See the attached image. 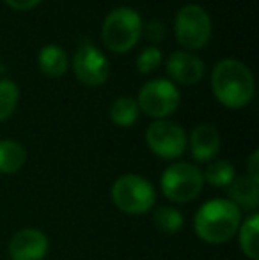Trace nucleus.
Listing matches in <instances>:
<instances>
[{
	"label": "nucleus",
	"mask_w": 259,
	"mask_h": 260,
	"mask_svg": "<svg viewBox=\"0 0 259 260\" xmlns=\"http://www.w3.org/2000/svg\"><path fill=\"white\" fill-rule=\"evenodd\" d=\"M211 90L224 106L238 110L252 101L256 82L252 71L243 62L236 58H224L211 73Z\"/></svg>",
	"instance_id": "nucleus-1"
},
{
	"label": "nucleus",
	"mask_w": 259,
	"mask_h": 260,
	"mask_svg": "<svg viewBox=\"0 0 259 260\" xmlns=\"http://www.w3.org/2000/svg\"><path fill=\"white\" fill-rule=\"evenodd\" d=\"M242 211L225 199L208 200L199 207L194 218V230L200 241L208 244H224L238 234Z\"/></svg>",
	"instance_id": "nucleus-2"
},
{
	"label": "nucleus",
	"mask_w": 259,
	"mask_h": 260,
	"mask_svg": "<svg viewBox=\"0 0 259 260\" xmlns=\"http://www.w3.org/2000/svg\"><path fill=\"white\" fill-rule=\"evenodd\" d=\"M142 18L131 7H118L107 14L101 25V38L108 50L126 53L138 43L142 36Z\"/></svg>",
	"instance_id": "nucleus-3"
},
{
	"label": "nucleus",
	"mask_w": 259,
	"mask_h": 260,
	"mask_svg": "<svg viewBox=\"0 0 259 260\" xmlns=\"http://www.w3.org/2000/svg\"><path fill=\"white\" fill-rule=\"evenodd\" d=\"M110 197L114 206L125 214L140 216L151 211L156 202V191L146 177L125 174L112 184Z\"/></svg>",
	"instance_id": "nucleus-4"
},
{
	"label": "nucleus",
	"mask_w": 259,
	"mask_h": 260,
	"mask_svg": "<svg viewBox=\"0 0 259 260\" xmlns=\"http://www.w3.org/2000/svg\"><path fill=\"white\" fill-rule=\"evenodd\" d=\"M203 172L192 163L178 161L165 168L160 179L162 193L165 199L176 204H188L195 200L203 191Z\"/></svg>",
	"instance_id": "nucleus-5"
},
{
	"label": "nucleus",
	"mask_w": 259,
	"mask_h": 260,
	"mask_svg": "<svg viewBox=\"0 0 259 260\" xmlns=\"http://www.w3.org/2000/svg\"><path fill=\"white\" fill-rule=\"evenodd\" d=\"M174 32L181 46L187 50H200L211 38V18L197 4L183 6L174 20Z\"/></svg>",
	"instance_id": "nucleus-6"
},
{
	"label": "nucleus",
	"mask_w": 259,
	"mask_h": 260,
	"mask_svg": "<svg viewBox=\"0 0 259 260\" xmlns=\"http://www.w3.org/2000/svg\"><path fill=\"white\" fill-rule=\"evenodd\" d=\"M137 105L146 115L160 120L176 112L180 106V90L170 80H151L138 90Z\"/></svg>",
	"instance_id": "nucleus-7"
},
{
	"label": "nucleus",
	"mask_w": 259,
	"mask_h": 260,
	"mask_svg": "<svg viewBox=\"0 0 259 260\" xmlns=\"http://www.w3.org/2000/svg\"><path fill=\"white\" fill-rule=\"evenodd\" d=\"M146 142L153 154L162 159H178L187 151V133L180 124L160 119L149 124L146 131Z\"/></svg>",
	"instance_id": "nucleus-8"
},
{
	"label": "nucleus",
	"mask_w": 259,
	"mask_h": 260,
	"mask_svg": "<svg viewBox=\"0 0 259 260\" xmlns=\"http://www.w3.org/2000/svg\"><path fill=\"white\" fill-rule=\"evenodd\" d=\"M73 71L83 85H103L108 78V60L96 46L85 41L73 57Z\"/></svg>",
	"instance_id": "nucleus-9"
},
{
	"label": "nucleus",
	"mask_w": 259,
	"mask_h": 260,
	"mask_svg": "<svg viewBox=\"0 0 259 260\" xmlns=\"http://www.w3.org/2000/svg\"><path fill=\"white\" fill-rule=\"evenodd\" d=\"M11 260H43L48 253V237L38 229H21L7 246Z\"/></svg>",
	"instance_id": "nucleus-10"
},
{
	"label": "nucleus",
	"mask_w": 259,
	"mask_h": 260,
	"mask_svg": "<svg viewBox=\"0 0 259 260\" xmlns=\"http://www.w3.org/2000/svg\"><path fill=\"white\" fill-rule=\"evenodd\" d=\"M167 73L178 83L195 85L204 76V62L188 52H174L167 58Z\"/></svg>",
	"instance_id": "nucleus-11"
},
{
	"label": "nucleus",
	"mask_w": 259,
	"mask_h": 260,
	"mask_svg": "<svg viewBox=\"0 0 259 260\" xmlns=\"http://www.w3.org/2000/svg\"><path fill=\"white\" fill-rule=\"evenodd\" d=\"M220 151V135L211 124H200L190 135V152L197 163H210Z\"/></svg>",
	"instance_id": "nucleus-12"
},
{
	"label": "nucleus",
	"mask_w": 259,
	"mask_h": 260,
	"mask_svg": "<svg viewBox=\"0 0 259 260\" xmlns=\"http://www.w3.org/2000/svg\"><path fill=\"white\" fill-rule=\"evenodd\" d=\"M229 188V200L242 211H256L259 206V182L247 175H238L233 179Z\"/></svg>",
	"instance_id": "nucleus-13"
},
{
	"label": "nucleus",
	"mask_w": 259,
	"mask_h": 260,
	"mask_svg": "<svg viewBox=\"0 0 259 260\" xmlns=\"http://www.w3.org/2000/svg\"><path fill=\"white\" fill-rule=\"evenodd\" d=\"M38 64L41 73L52 78H59L68 69V55H66L64 48L57 45H46L41 48L38 57Z\"/></svg>",
	"instance_id": "nucleus-14"
},
{
	"label": "nucleus",
	"mask_w": 259,
	"mask_h": 260,
	"mask_svg": "<svg viewBox=\"0 0 259 260\" xmlns=\"http://www.w3.org/2000/svg\"><path fill=\"white\" fill-rule=\"evenodd\" d=\"M240 250L247 258L259 260V214L252 212L238 229Z\"/></svg>",
	"instance_id": "nucleus-15"
},
{
	"label": "nucleus",
	"mask_w": 259,
	"mask_h": 260,
	"mask_svg": "<svg viewBox=\"0 0 259 260\" xmlns=\"http://www.w3.org/2000/svg\"><path fill=\"white\" fill-rule=\"evenodd\" d=\"M27 159L23 145L14 140H0V174H16Z\"/></svg>",
	"instance_id": "nucleus-16"
},
{
	"label": "nucleus",
	"mask_w": 259,
	"mask_h": 260,
	"mask_svg": "<svg viewBox=\"0 0 259 260\" xmlns=\"http://www.w3.org/2000/svg\"><path fill=\"white\" fill-rule=\"evenodd\" d=\"M108 113H110V120L116 124V126L130 127L137 122L140 110H138L137 100L128 98V96H123V98H118V100L112 103L110 112Z\"/></svg>",
	"instance_id": "nucleus-17"
},
{
	"label": "nucleus",
	"mask_w": 259,
	"mask_h": 260,
	"mask_svg": "<svg viewBox=\"0 0 259 260\" xmlns=\"http://www.w3.org/2000/svg\"><path fill=\"white\" fill-rule=\"evenodd\" d=\"M153 223H155L156 230L167 236H174L178 234L185 225L183 214L178 209L170 206H162L153 212Z\"/></svg>",
	"instance_id": "nucleus-18"
},
{
	"label": "nucleus",
	"mask_w": 259,
	"mask_h": 260,
	"mask_svg": "<svg viewBox=\"0 0 259 260\" xmlns=\"http://www.w3.org/2000/svg\"><path fill=\"white\" fill-rule=\"evenodd\" d=\"M235 177V167L225 159L210 161V165H208L203 174V179L213 188H227Z\"/></svg>",
	"instance_id": "nucleus-19"
},
{
	"label": "nucleus",
	"mask_w": 259,
	"mask_h": 260,
	"mask_svg": "<svg viewBox=\"0 0 259 260\" xmlns=\"http://www.w3.org/2000/svg\"><path fill=\"white\" fill-rule=\"evenodd\" d=\"M20 101V89L9 78L0 80V122L7 120L14 113Z\"/></svg>",
	"instance_id": "nucleus-20"
},
{
	"label": "nucleus",
	"mask_w": 259,
	"mask_h": 260,
	"mask_svg": "<svg viewBox=\"0 0 259 260\" xmlns=\"http://www.w3.org/2000/svg\"><path fill=\"white\" fill-rule=\"evenodd\" d=\"M162 62V50L156 46H148L144 48L137 57V68L140 75H148V73L155 71Z\"/></svg>",
	"instance_id": "nucleus-21"
},
{
	"label": "nucleus",
	"mask_w": 259,
	"mask_h": 260,
	"mask_svg": "<svg viewBox=\"0 0 259 260\" xmlns=\"http://www.w3.org/2000/svg\"><path fill=\"white\" fill-rule=\"evenodd\" d=\"M142 32H146V38H148L149 41L158 43L165 38V25H163L162 21H156V20L149 21V23L146 25V28H142Z\"/></svg>",
	"instance_id": "nucleus-22"
},
{
	"label": "nucleus",
	"mask_w": 259,
	"mask_h": 260,
	"mask_svg": "<svg viewBox=\"0 0 259 260\" xmlns=\"http://www.w3.org/2000/svg\"><path fill=\"white\" fill-rule=\"evenodd\" d=\"M4 2L14 11H31L36 6H39L43 0H4Z\"/></svg>",
	"instance_id": "nucleus-23"
},
{
	"label": "nucleus",
	"mask_w": 259,
	"mask_h": 260,
	"mask_svg": "<svg viewBox=\"0 0 259 260\" xmlns=\"http://www.w3.org/2000/svg\"><path fill=\"white\" fill-rule=\"evenodd\" d=\"M247 177L259 182V152L257 151H254L252 156L249 157V163H247Z\"/></svg>",
	"instance_id": "nucleus-24"
},
{
	"label": "nucleus",
	"mask_w": 259,
	"mask_h": 260,
	"mask_svg": "<svg viewBox=\"0 0 259 260\" xmlns=\"http://www.w3.org/2000/svg\"><path fill=\"white\" fill-rule=\"evenodd\" d=\"M2 68H4V64H0V73H2Z\"/></svg>",
	"instance_id": "nucleus-25"
}]
</instances>
